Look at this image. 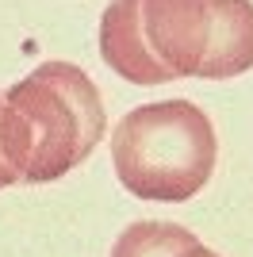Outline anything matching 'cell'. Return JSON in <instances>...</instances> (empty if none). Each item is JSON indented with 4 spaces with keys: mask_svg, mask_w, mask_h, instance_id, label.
<instances>
[{
    "mask_svg": "<svg viewBox=\"0 0 253 257\" xmlns=\"http://www.w3.org/2000/svg\"><path fill=\"white\" fill-rule=\"evenodd\" d=\"M100 58L131 85L234 81L253 69L249 0H111Z\"/></svg>",
    "mask_w": 253,
    "mask_h": 257,
    "instance_id": "cell-1",
    "label": "cell"
},
{
    "mask_svg": "<svg viewBox=\"0 0 253 257\" xmlns=\"http://www.w3.org/2000/svg\"><path fill=\"white\" fill-rule=\"evenodd\" d=\"M0 135L16 184H50L84 165L104 142L100 88L73 62H42L4 92Z\"/></svg>",
    "mask_w": 253,
    "mask_h": 257,
    "instance_id": "cell-2",
    "label": "cell"
},
{
    "mask_svg": "<svg viewBox=\"0 0 253 257\" xmlns=\"http://www.w3.org/2000/svg\"><path fill=\"white\" fill-rule=\"evenodd\" d=\"M215 161V127L192 100L142 104L111 131V165L119 184L146 204H188L211 181Z\"/></svg>",
    "mask_w": 253,
    "mask_h": 257,
    "instance_id": "cell-3",
    "label": "cell"
},
{
    "mask_svg": "<svg viewBox=\"0 0 253 257\" xmlns=\"http://www.w3.org/2000/svg\"><path fill=\"white\" fill-rule=\"evenodd\" d=\"M111 257H219V253L203 246L200 234H192L188 226L142 219V223H131L115 238Z\"/></svg>",
    "mask_w": 253,
    "mask_h": 257,
    "instance_id": "cell-4",
    "label": "cell"
},
{
    "mask_svg": "<svg viewBox=\"0 0 253 257\" xmlns=\"http://www.w3.org/2000/svg\"><path fill=\"white\" fill-rule=\"evenodd\" d=\"M0 111H4V100H0ZM16 184V173L8 169V158H4V135H0V188H12Z\"/></svg>",
    "mask_w": 253,
    "mask_h": 257,
    "instance_id": "cell-5",
    "label": "cell"
}]
</instances>
